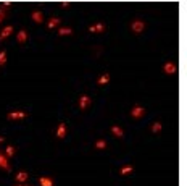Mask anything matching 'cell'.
<instances>
[{
	"mask_svg": "<svg viewBox=\"0 0 187 186\" xmlns=\"http://www.w3.org/2000/svg\"><path fill=\"white\" fill-rule=\"evenodd\" d=\"M144 29H145V23H144L140 18H135V19L131 21V31L134 34H140Z\"/></svg>",
	"mask_w": 187,
	"mask_h": 186,
	"instance_id": "cell-1",
	"label": "cell"
},
{
	"mask_svg": "<svg viewBox=\"0 0 187 186\" xmlns=\"http://www.w3.org/2000/svg\"><path fill=\"white\" fill-rule=\"evenodd\" d=\"M28 113L23 110H13V112H8L7 113V118L11 120V122H15V120H23V118H26Z\"/></svg>",
	"mask_w": 187,
	"mask_h": 186,
	"instance_id": "cell-2",
	"label": "cell"
},
{
	"mask_svg": "<svg viewBox=\"0 0 187 186\" xmlns=\"http://www.w3.org/2000/svg\"><path fill=\"white\" fill-rule=\"evenodd\" d=\"M145 113H147V110H145V107H142V105H134L131 109V117L132 118H142Z\"/></svg>",
	"mask_w": 187,
	"mask_h": 186,
	"instance_id": "cell-3",
	"label": "cell"
},
{
	"mask_svg": "<svg viewBox=\"0 0 187 186\" xmlns=\"http://www.w3.org/2000/svg\"><path fill=\"white\" fill-rule=\"evenodd\" d=\"M163 71H165L168 76L176 75V71H177V66H176V63H173V62H166V63L163 65Z\"/></svg>",
	"mask_w": 187,
	"mask_h": 186,
	"instance_id": "cell-4",
	"label": "cell"
},
{
	"mask_svg": "<svg viewBox=\"0 0 187 186\" xmlns=\"http://www.w3.org/2000/svg\"><path fill=\"white\" fill-rule=\"evenodd\" d=\"M90 102H92V99H90L89 95H81L79 97V109L81 110H87L89 109V105H90Z\"/></svg>",
	"mask_w": 187,
	"mask_h": 186,
	"instance_id": "cell-5",
	"label": "cell"
},
{
	"mask_svg": "<svg viewBox=\"0 0 187 186\" xmlns=\"http://www.w3.org/2000/svg\"><path fill=\"white\" fill-rule=\"evenodd\" d=\"M89 31L92 32V34H102L105 31V24L102 23V21H97V23H94L92 26L89 28Z\"/></svg>",
	"mask_w": 187,
	"mask_h": 186,
	"instance_id": "cell-6",
	"label": "cell"
},
{
	"mask_svg": "<svg viewBox=\"0 0 187 186\" xmlns=\"http://www.w3.org/2000/svg\"><path fill=\"white\" fill-rule=\"evenodd\" d=\"M31 19H32L36 24H42V23L45 21V19H44V15H42L41 10H34V12L31 13Z\"/></svg>",
	"mask_w": 187,
	"mask_h": 186,
	"instance_id": "cell-7",
	"label": "cell"
},
{
	"mask_svg": "<svg viewBox=\"0 0 187 186\" xmlns=\"http://www.w3.org/2000/svg\"><path fill=\"white\" fill-rule=\"evenodd\" d=\"M111 133H113V136L115 138H118V139H123L124 138V129L121 128L120 125H111Z\"/></svg>",
	"mask_w": 187,
	"mask_h": 186,
	"instance_id": "cell-8",
	"label": "cell"
},
{
	"mask_svg": "<svg viewBox=\"0 0 187 186\" xmlns=\"http://www.w3.org/2000/svg\"><path fill=\"white\" fill-rule=\"evenodd\" d=\"M0 168H3V170H7V171L11 170V165H10V162H8V159L5 157L3 151H0Z\"/></svg>",
	"mask_w": 187,
	"mask_h": 186,
	"instance_id": "cell-9",
	"label": "cell"
},
{
	"mask_svg": "<svg viewBox=\"0 0 187 186\" xmlns=\"http://www.w3.org/2000/svg\"><path fill=\"white\" fill-rule=\"evenodd\" d=\"M28 178H29V173H28V171H18L16 176H15V180H16L18 185H24V183L28 181Z\"/></svg>",
	"mask_w": 187,
	"mask_h": 186,
	"instance_id": "cell-10",
	"label": "cell"
},
{
	"mask_svg": "<svg viewBox=\"0 0 187 186\" xmlns=\"http://www.w3.org/2000/svg\"><path fill=\"white\" fill-rule=\"evenodd\" d=\"M11 34H13V26H11V24H8V26H5L3 29H2V32H0V42L3 41V39L10 37Z\"/></svg>",
	"mask_w": 187,
	"mask_h": 186,
	"instance_id": "cell-11",
	"label": "cell"
},
{
	"mask_svg": "<svg viewBox=\"0 0 187 186\" xmlns=\"http://www.w3.org/2000/svg\"><path fill=\"white\" fill-rule=\"evenodd\" d=\"M61 23V19L60 18H56V16H52V18L47 19V28L49 29H55V28H58Z\"/></svg>",
	"mask_w": 187,
	"mask_h": 186,
	"instance_id": "cell-12",
	"label": "cell"
},
{
	"mask_svg": "<svg viewBox=\"0 0 187 186\" xmlns=\"http://www.w3.org/2000/svg\"><path fill=\"white\" fill-rule=\"evenodd\" d=\"M56 138L58 139H65L66 138V125L65 123H60L58 128H56Z\"/></svg>",
	"mask_w": 187,
	"mask_h": 186,
	"instance_id": "cell-13",
	"label": "cell"
},
{
	"mask_svg": "<svg viewBox=\"0 0 187 186\" xmlns=\"http://www.w3.org/2000/svg\"><path fill=\"white\" fill-rule=\"evenodd\" d=\"M110 80H111V78H110V73H103V75L97 80V86H105V84L110 83Z\"/></svg>",
	"mask_w": 187,
	"mask_h": 186,
	"instance_id": "cell-14",
	"label": "cell"
},
{
	"mask_svg": "<svg viewBox=\"0 0 187 186\" xmlns=\"http://www.w3.org/2000/svg\"><path fill=\"white\" fill-rule=\"evenodd\" d=\"M16 41H18L19 44H24V42L28 41V32H26V29H21L18 34H16Z\"/></svg>",
	"mask_w": 187,
	"mask_h": 186,
	"instance_id": "cell-15",
	"label": "cell"
},
{
	"mask_svg": "<svg viewBox=\"0 0 187 186\" xmlns=\"http://www.w3.org/2000/svg\"><path fill=\"white\" fill-rule=\"evenodd\" d=\"M107 141L105 139H97L95 141V142H94V147L97 149V151H105V149H107Z\"/></svg>",
	"mask_w": 187,
	"mask_h": 186,
	"instance_id": "cell-16",
	"label": "cell"
},
{
	"mask_svg": "<svg viewBox=\"0 0 187 186\" xmlns=\"http://www.w3.org/2000/svg\"><path fill=\"white\" fill-rule=\"evenodd\" d=\"M134 171V167H132L131 163H127V165H123V167L120 168V175H129V173H132Z\"/></svg>",
	"mask_w": 187,
	"mask_h": 186,
	"instance_id": "cell-17",
	"label": "cell"
},
{
	"mask_svg": "<svg viewBox=\"0 0 187 186\" xmlns=\"http://www.w3.org/2000/svg\"><path fill=\"white\" fill-rule=\"evenodd\" d=\"M39 185L41 186H53V180L50 176H41L39 178Z\"/></svg>",
	"mask_w": 187,
	"mask_h": 186,
	"instance_id": "cell-18",
	"label": "cell"
},
{
	"mask_svg": "<svg viewBox=\"0 0 187 186\" xmlns=\"http://www.w3.org/2000/svg\"><path fill=\"white\" fill-rule=\"evenodd\" d=\"M73 28H58V36H73Z\"/></svg>",
	"mask_w": 187,
	"mask_h": 186,
	"instance_id": "cell-19",
	"label": "cell"
},
{
	"mask_svg": "<svg viewBox=\"0 0 187 186\" xmlns=\"http://www.w3.org/2000/svg\"><path fill=\"white\" fill-rule=\"evenodd\" d=\"M3 154H5V157H13L16 154V149H15V146H7V149H3Z\"/></svg>",
	"mask_w": 187,
	"mask_h": 186,
	"instance_id": "cell-20",
	"label": "cell"
},
{
	"mask_svg": "<svg viewBox=\"0 0 187 186\" xmlns=\"http://www.w3.org/2000/svg\"><path fill=\"white\" fill-rule=\"evenodd\" d=\"M150 128H152V131H153V133H160L161 129H163V125H161L160 122H153Z\"/></svg>",
	"mask_w": 187,
	"mask_h": 186,
	"instance_id": "cell-21",
	"label": "cell"
},
{
	"mask_svg": "<svg viewBox=\"0 0 187 186\" xmlns=\"http://www.w3.org/2000/svg\"><path fill=\"white\" fill-rule=\"evenodd\" d=\"M7 63V50H0V66Z\"/></svg>",
	"mask_w": 187,
	"mask_h": 186,
	"instance_id": "cell-22",
	"label": "cell"
},
{
	"mask_svg": "<svg viewBox=\"0 0 187 186\" xmlns=\"http://www.w3.org/2000/svg\"><path fill=\"white\" fill-rule=\"evenodd\" d=\"M5 18H7V10L5 8H0V24L5 21Z\"/></svg>",
	"mask_w": 187,
	"mask_h": 186,
	"instance_id": "cell-23",
	"label": "cell"
},
{
	"mask_svg": "<svg viewBox=\"0 0 187 186\" xmlns=\"http://www.w3.org/2000/svg\"><path fill=\"white\" fill-rule=\"evenodd\" d=\"M61 7H63V8H68V7H69V3H68V2H63V3H61Z\"/></svg>",
	"mask_w": 187,
	"mask_h": 186,
	"instance_id": "cell-24",
	"label": "cell"
},
{
	"mask_svg": "<svg viewBox=\"0 0 187 186\" xmlns=\"http://www.w3.org/2000/svg\"><path fill=\"white\" fill-rule=\"evenodd\" d=\"M15 186H31V185H15Z\"/></svg>",
	"mask_w": 187,
	"mask_h": 186,
	"instance_id": "cell-25",
	"label": "cell"
}]
</instances>
